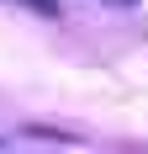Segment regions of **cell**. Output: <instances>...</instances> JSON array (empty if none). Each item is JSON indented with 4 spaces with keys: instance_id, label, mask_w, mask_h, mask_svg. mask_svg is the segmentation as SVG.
Segmentation results:
<instances>
[{
    "instance_id": "obj_2",
    "label": "cell",
    "mask_w": 148,
    "mask_h": 154,
    "mask_svg": "<svg viewBox=\"0 0 148 154\" xmlns=\"http://www.w3.org/2000/svg\"><path fill=\"white\" fill-rule=\"evenodd\" d=\"M111 5H132V0H111Z\"/></svg>"
},
{
    "instance_id": "obj_1",
    "label": "cell",
    "mask_w": 148,
    "mask_h": 154,
    "mask_svg": "<svg viewBox=\"0 0 148 154\" xmlns=\"http://www.w3.org/2000/svg\"><path fill=\"white\" fill-rule=\"evenodd\" d=\"M16 5H27V11H37V16H48V21L58 16V0H16Z\"/></svg>"
}]
</instances>
